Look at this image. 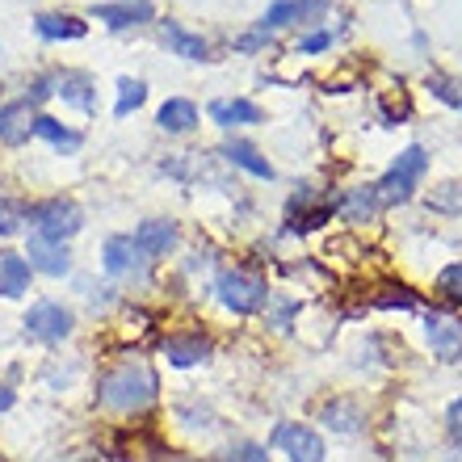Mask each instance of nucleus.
Here are the masks:
<instances>
[{"instance_id": "obj_1", "label": "nucleus", "mask_w": 462, "mask_h": 462, "mask_svg": "<svg viewBox=\"0 0 462 462\" xmlns=\"http://www.w3.org/2000/svg\"><path fill=\"white\" fill-rule=\"evenodd\" d=\"M156 374L143 362H122L106 370L97 383V403L110 412H143L156 403Z\"/></svg>"}, {"instance_id": "obj_2", "label": "nucleus", "mask_w": 462, "mask_h": 462, "mask_svg": "<svg viewBox=\"0 0 462 462\" xmlns=\"http://www.w3.org/2000/svg\"><path fill=\"white\" fill-rule=\"evenodd\" d=\"M429 172V156L425 147H403L400 156H395V164H391L387 172H383V181L374 185L378 194V207H400V202H408V198L416 194V185H420V177Z\"/></svg>"}, {"instance_id": "obj_3", "label": "nucleus", "mask_w": 462, "mask_h": 462, "mask_svg": "<svg viewBox=\"0 0 462 462\" xmlns=\"http://www.w3.org/2000/svg\"><path fill=\"white\" fill-rule=\"evenodd\" d=\"M219 303L236 316H253L269 303V286L265 278H256L248 269H223L219 273Z\"/></svg>"}, {"instance_id": "obj_4", "label": "nucleus", "mask_w": 462, "mask_h": 462, "mask_svg": "<svg viewBox=\"0 0 462 462\" xmlns=\"http://www.w3.org/2000/svg\"><path fill=\"white\" fill-rule=\"evenodd\" d=\"M30 219H34V236H42V240H72L76 231L85 227V215H80V207L76 202H68V198H51V202H38L34 210H30Z\"/></svg>"}, {"instance_id": "obj_5", "label": "nucleus", "mask_w": 462, "mask_h": 462, "mask_svg": "<svg viewBox=\"0 0 462 462\" xmlns=\"http://www.w3.org/2000/svg\"><path fill=\"white\" fill-rule=\"evenodd\" d=\"M72 328H76V316L63 303H51V299L47 303H34L30 316H25V332H30L34 341H47V345L72 337Z\"/></svg>"}, {"instance_id": "obj_6", "label": "nucleus", "mask_w": 462, "mask_h": 462, "mask_svg": "<svg viewBox=\"0 0 462 462\" xmlns=\"http://www.w3.org/2000/svg\"><path fill=\"white\" fill-rule=\"evenodd\" d=\"M273 446L286 450L291 462H324V438L307 425H278L273 429Z\"/></svg>"}, {"instance_id": "obj_7", "label": "nucleus", "mask_w": 462, "mask_h": 462, "mask_svg": "<svg viewBox=\"0 0 462 462\" xmlns=\"http://www.w3.org/2000/svg\"><path fill=\"white\" fill-rule=\"evenodd\" d=\"M425 337L441 362H458L462 357V319L458 316H450V311H429Z\"/></svg>"}, {"instance_id": "obj_8", "label": "nucleus", "mask_w": 462, "mask_h": 462, "mask_svg": "<svg viewBox=\"0 0 462 462\" xmlns=\"http://www.w3.org/2000/svg\"><path fill=\"white\" fill-rule=\"evenodd\" d=\"M101 265H106V273H114V278H131V273H139V269L147 265V256L139 253L134 236H110L106 248H101Z\"/></svg>"}, {"instance_id": "obj_9", "label": "nucleus", "mask_w": 462, "mask_h": 462, "mask_svg": "<svg viewBox=\"0 0 462 462\" xmlns=\"http://www.w3.org/2000/svg\"><path fill=\"white\" fill-rule=\"evenodd\" d=\"M25 256H30V269L47 273V278H63V273L72 269V253H68V244H60V240L30 236V248H25Z\"/></svg>"}, {"instance_id": "obj_10", "label": "nucleus", "mask_w": 462, "mask_h": 462, "mask_svg": "<svg viewBox=\"0 0 462 462\" xmlns=\"http://www.w3.org/2000/svg\"><path fill=\"white\" fill-rule=\"evenodd\" d=\"M34 106H30V97L25 101H9V106H0V143H25L30 134H34Z\"/></svg>"}, {"instance_id": "obj_11", "label": "nucleus", "mask_w": 462, "mask_h": 462, "mask_svg": "<svg viewBox=\"0 0 462 462\" xmlns=\"http://www.w3.org/2000/svg\"><path fill=\"white\" fill-rule=\"evenodd\" d=\"M93 17L114 25V30H131V25L156 22V9H152V0H118V5H97Z\"/></svg>"}, {"instance_id": "obj_12", "label": "nucleus", "mask_w": 462, "mask_h": 462, "mask_svg": "<svg viewBox=\"0 0 462 462\" xmlns=\"http://www.w3.org/2000/svg\"><path fill=\"white\" fill-rule=\"evenodd\" d=\"M215 353V345H210V337H202V332H181V337H164V357H169L172 365H202Z\"/></svg>"}, {"instance_id": "obj_13", "label": "nucleus", "mask_w": 462, "mask_h": 462, "mask_svg": "<svg viewBox=\"0 0 462 462\" xmlns=\"http://www.w3.org/2000/svg\"><path fill=\"white\" fill-rule=\"evenodd\" d=\"M134 244H139V253H143L147 261H156V256L177 248V227H172L169 219H147L134 227Z\"/></svg>"}, {"instance_id": "obj_14", "label": "nucleus", "mask_w": 462, "mask_h": 462, "mask_svg": "<svg viewBox=\"0 0 462 462\" xmlns=\"http://www.w3.org/2000/svg\"><path fill=\"white\" fill-rule=\"evenodd\" d=\"M51 85H55V93H60L68 106H76V110H85V114L97 110V88H93V80H88L85 72H55Z\"/></svg>"}, {"instance_id": "obj_15", "label": "nucleus", "mask_w": 462, "mask_h": 462, "mask_svg": "<svg viewBox=\"0 0 462 462\" xmlns=\"http://www.w3.org/2000/svg\"><path fill=\"white\" fill-rule=\"evenodd\" d=\"M34 30L38 38H47V42H76V38H85L88 25L72 13H38L34 17Z\"/></svg>"}, {"instance_id": "obj_16", "label": "nucleus", "mask_w": 462, "mask_h": 462, "mask_svg": "<svg viewBox=\"0 0 462 462\" xmlns=\"http://www.w3.org/2000/svg\"><path fill=\"white\" fill-rule=\"evenodd\" d=\"M160 38H164V47H169L172 55H181V60H210L207 38L189 34L181 22H160Z\"/></svg>"}, {"instance_id": "obj_17", "label": "nucleus", "mask_w": 462, "mask_h": 462, "mask_svg": "<svg viewBox=\"0 0 462 462\" xmlns=\"http://www.w3.org/2000/svg\"><path fill=\"white\" fill-rule=\"evenodd\" d=\"M324 9H328V0H278V5L261 17V25L273 34V30H282V25L303 22V17H316V13H324Z\"/></svg>"}, {"instance_id": "obj_18", "label": "nucleus", "mask_w": 462, "mask_h": 462, "mask_svg": "<svg viewBox=\"0 0 462 462\" xmlns=\"http://www.w3.org/2000/svg\"><path fill=\"white\" fill-rule=\"evenodd\" d=\"M210 118L219 126H256V122H265V114H261V106L244 97H219L210 101Z\"/></svg>"}, {"instance_id": "obj_19", "label": "nucleus", "mask_w": 462, "mask_h": 462, "mask_svg": "<svg viewBox=\"0 0 462 462\" xmlns=\"http://www.w3.org/2000/svg\"><path fill=\"white\" fill-rule=\"evenodd\" d=\"M30 273H34V269H30L25 256L9 253V248L0 253V294H5V299H22V294L30 291Z\"/></svg>"}, {"instance_id": "obj_20", "label": "nucleus", "mask_w": 462, "mask_h": 462, "mask_svg": "<svg viewBox=\"0 0 462 462\" xmlns=\"http://www.w3.org/2000/svg\"><path fill=\"white\" fill-rule=\"evenodd\" d=\"M223 160H231L236 169L253 172V177H261V181H273V164H269V160L261 156L253 143H240V139H231V143H223Z\"/></svg>"}, {"instance_id": "obj_21", "label": "nucleus", "mask_w": 462, "mask_h": 462, "mask_svg": "<svg viewBox=\"0 0 462 462\" xmlns=\"http://www.w3.org/2000/svg\"><path fill=\"white\" fill-rule=\"evenodd\" d=\"M156 122H160V131L185 134V131H194L198 126V106L194 101H185V97H169L164 106H160Z\"/></svg>"}, {"instance_id": "obj_22", "label": "nucleus", "mask_w": 462, "mask_h": 462, "mask_svg": "<svg viewBox=\"0 0 462 462\" xmlns=\"http://www.w3.org/2000/svg\"><path fill=\"white\" fill-rule=\"evenodd\" d=\"M34 134L38 139H47L55 152H63V156H72V152H80V131H72V126H63V122H55V118H47V114H38L34 118Z\"/></svg>"}, {"instance_id": "obj_23", "label": "nucleus", "mask_w": 462, "mask_h": 462, "mask_svg": "<svg viewBox=\"0 0 462 462\" xmlns=\"http://www.w3.org/2000/svg\"><path fill=\"white\" fill-rule=\"evenodd\" d=\"M337 210H341L345 223H370V219H374V210H378L374 185H365V189H349V194L337 202Z\"/></svg>"}, {"instance_id": "obj_24", "label": "nucleus", "mask_w": 462, "mask_h": 462, "mask_svg": "<svg viewBox=\"0 0 462 462\" xmlns=\"http://www.w3.org/2000/svg\"><path fill=\"white\" fill-rule=\"evenodd\" d=\"M332 210H337V202H316V207H307V194H299L294 198V207H291V231L324 227V223L332 219Z\"/></svg>"}, {"instance_id": "obj_25", "label": "nucleus", "mask_w": 462, "mask_h": 462, "mask_svg": "<svg viewBox=\"0 0 462 462\" xmlns=\"http://www.w3.org/2000/svg\"><path fill=\"white\" fill-rule=\"evenodd\" d=\"M319 416H324V425L337 429V433H353V429L362 425V408L353 400H328Z\"/></svg>"}, {"instance_id": "obj_26", "label": "nucleus", "mask_w": 462, "mask_h": 462, "mask_svg": "<svg viewBox=\"0 0 462 462\" xmlns=\"http://www.w3.org/2000/svg\"><path fill=\"white\" fill-rule=\"evenodd\" d=\"M147 101V85L143 80H131V76H122L118 80V101H114V118H126L134 114L139 106Z\"/></svg>"}, {"instance_id": "obj_27", "label": "nucleus", "mask_w": 462, "mask_h": 462, "mask_svg": "<svg viewBox=\"0 0 462 462\" xmlns=\"http://www.w3.org/2000/svg\"><path fill=\"white\" fill-rule=\"evenodd\" d=\"M370 303L383 307V311H416L420 299H416V291H408V286H383V294H374Z\"/></svg>"}, {"instance_id": "obj_28", "label": "nucleus", "mask_w": 462, "mask_h": 462, "mask_svg": "<svg viewBox=\"0 0 462 462\" xmlns=\"http://www.w3.org/2000/svg\"><path fill=\"white\" fill-rule=\"evenodd\" d=\"M425 85H429V93H433L438 101H446V106L462 110V76H441V72H433Z\"/></svg>"}, {"instance_id": "obj_29", "label": "nucleus", "mask_w": 462, "mask_h": 462, "mask_svg": "<svg viewBox=\"0 0 462 462\" xmlns=\"http://www.w3.org/2000/svg\"><path fill=\"white\" fill-rule=\"evenodd\" d=\"M164 458V450H160L156 438H143V433H134L126 446H122V462H156Z\"/></svg>"}, {"instance_id": "obj_30", "label": "nucleus", "mask_w": 462, "mask_h": 462, "mask_svg": "<svg viewBox=\"0 0 462 462\" xmlns=\"http://www.w3.org/2000/svg\"><path fill=\"white\" fill-rule=\"evenodd\" d=\"M25 202H17V198H0V236H17L25 223Z\"/></svg>"}, {"instance_id": "obj_31", "label": "nucleus", "mask_w": 462, "mask_h": 462, "mask_svg": "<svg viewBox=\"0 0 462 462\" xmlns=\"http://www.w3.org/2000/svg\"><path fill=\"white\" fill-rule=\"evenodd\" d=\"M438 294L446 303H462V261H454L438 273Z\"/></svg>"}, {"instance_id": "obj_32", "label": "nucleus", "mask_w": 462, "mask_h": 462, "mask_svg": "<svg viewBox=\"0 0 462 462\" xmlns=\"http://www.w3.org/2000/svg\"><path fill=\"white\" fill-rule=\"evenodd\" d=\"M265 446L261 441H240V446H231L227 450V462H265Z\"/></svg>"}, {"instance_id": "obj_33", "label": "nucleus", "mask_w": 462, "mask_h": 462, "mask_svg": "<svg viewBox=\"0 0 462 462\" xmlns=\"http://www.w3.org/2000/svg\"><path fill=\"white\" fill-rule=\"evenodd\" d=\"M328 47H332L328 30H316V34H307L303 42H299V51H303V55H316V51H328Z\"/></svg>"}, {"instance_id": "obj_34", "label": "nucleus", "mask_w": 462, "mask_h": 462, "mask_svg": "<svg viewBox=\"0 0 462 462\" xmlns=\"http://www.w3.org/2000/svg\"><path fill=\"white\" fill-rule=\"evenodd\" d=\"M446 425H450V438L462 446V400H454L450 408H446Z\"/></svg>"}, {"instance_id": "obj_35", "label": "nucleus", "mask_w": 462, "mask_h": 462, "mask_svg": "<svg viewBox=\"0 0 462 462\" xmlns=\"http://www.w3.org/2000/svg\"><path fill=\"white\" fill-rule=\"evenodd\" d=\"M265 42H269V30H265V25H256L253 34H244L236 47H240V51H256V47H265Z\"/></svg>"}, {"instance_id": "obj_36", "label": "nucleus", "mask_w": 462, "mask_h": 462, "mask_svg": "<svg viewBox=\"0 0 462 462\" xmlns=\"http://www.w3.org/2000/svg\"><path fill=\"white\" fill-rule=\"evenodd\" d=\"M13 400H17V395H13V387H9V383H0V412H9Z\"/></svg>"}, {"instance_id": "obj_37", "label": "nucleus", "mask_w": 462, "mask_h": 462, "mask_svg": "<svg viewBox=\"0 0 462 462\" xmlns=\"http://www.w3.org/2000/svg\"><path fill=\"white\" fill-rule=\"evenodd\" d=\"M446 462H462V446H458V450H454V454H450V458H446Z\"/></svg>"}]
</instances>
